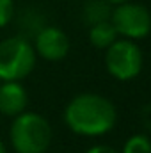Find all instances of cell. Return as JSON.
Listing matches in <instances>:
<instances>
[{
    "label": "cell",
    "mask_w": 151,
    "mask_h": 153,
    "mask_svg": "<svg viewBox=\"0 0 151 153\" xmlns=\"http://www.w3.org/2000/svg\"><path fill=\"white\" fill-rule=\"evenodd\" d=\"M121 153H151V139L146 134H135L126 139Z\"/></svg>",
    "instance_id": "8fae6325"
},
{
    "label": "cell",
    "mask_w": 151,
    "mask_h": 153,
    "mask_svg": "<svg viewBox=\"0 0 151 153\" xmlns=\"http://www.w3.org/2000/svg\"><path fill=\"white\" fill-rule=\"evenodd\" d=\"M112 7H115V5H121V4H126V2H132V0H107Z\"/></svg>",
    "instance_id": "5bb4252c"
},
{
    "label": "cell",
    "mask_w": 151,
    "mask_h": 153,
    "mask_svg": "<svg viewBox=\"0 0 151 153\" xmlns=\"http://www.w3.org/2000/svg\"><path fill=\"white\" fill-rule=\"evenodd\" d=\"M53 130L50 121L39 112L25 111L9 126V144L14 153H46L52 146Z\"/></svg>",
    "instance_id": "7a4b0ae2"
},
{
    "label": "cell",
    "mask_w": 151,
    "mask_h": 153,
    "mask_svg": "<svg viewBox=\"0 0 151 153\" xmlns=\"http://www.w3.org/2000/svg\"><path fill=\"white\" fill-rule=\"evenodd\" d=\"M85 153H121V152H117L115 148L107 146V144H94V146H91Z\"/></svg>",
    "instance_id": "4fadbf2b"
},
{
    "label": "cell",
    "mask_w": 151,
    "mask_h": 153,
    "mask_svg": "<svg viewBox=\"0 0 151 153\" xmlns=\"http://www.w3.org/2000/svg\"><path fill=\"white\" fill-rule=\"evenodd\" d=\"M14 2L13 0H0V29L7 27L14 18Z\"/></svg>",
    "instance_id": "7c38bea8"
},
{
    "label": "cell",
    "mask_w": 151,
    "mask_h": 153,
    "mask_svg": "<svg viewBox=\"0 0 151 153\" xmlns=\"http://www.w3.org/2000/svg\"><path fill=\"white\" fill-rule=\"evenodd\" d=\"M0 153H7V146H5V143L0 139Z\"/></svg>",
    "instance_id": "9a60e30c"
},
{
    "label": "cell",
    "mask_w": 151,
    "mask_h": 153,
    "mask_svg": "<svg viewBox=\"0 0 151 153\" xmlns=\"http://www.w3.org/2000/svg\"><path fill=\"white\" fill-rule=\"evenodd\" d=\"M110 14H112V5L107 0H87L82 9V18L89 27L110 20Z\"/></svg>",
    "instance_id": "30bf717a"
},
{
    "label": "cell",
    "mask_w": 151,
    "mask_h": 153,
    "mask_svg": "<svg viewBox=\"0 0 151 153\" xmlns=\"http://www.w3.org/2000/svg\"><path fill=\"white\" fill-rule=\"evenodd\" d=\"M62 119L64 125L76 135L101 137L115 126L117 109L103 94L80 93L64 107Z\"/></svg>",
    "instance_id": "6da1fadb"
},
{
    "label": "cell",
    "mask_w": 151,
    "mask_h": 153,
    "mask_svg": "<svg viewBox=\"0 0 151 153\" xmlns=\"http://www.w3.org/2000/svg\"><path fill=\"white\" fill-rule=\"evenodd\" d=\"M117 38L119 36H117L110 20L100 22V23L89 27V43L98 50H107Z\"/></svg>",
    "instance_id": "9c48e42d"
},
{
    "label": "cell",
    "mask_w": 151,
    "mask_h": 153,
    "mask_svg": "<svg viewBox=\"0 0 151 153\" xmlns=\"http://www.w3.org/2000/svg\"><path fill=\"white\" fill-rule=\"evenodd\" d=\"M32 45L36 55L48 62H59L66 59L71 48L68 34L55 25H44L32 39Z\"/></svg>",
    "instance_id": "8992f818"
},
{
    "label": "cell",
    "mask_w": 151,
    "mask_h": 153,
    "mask_svg": "<svg viewBox=\"0 0 151 153\" xmlns=\"http://www.w3.org/2000/svg\"><path fill=\"white\" fill-rule=\"evenodd\" d=\"M36 50L23 36H11L0 41V82H21L36 68Z\"/></svg>",
    "instance_id": "3957f363"
},
{
    "label": "cell",
    "mask_w": 151,
    "mask_h": 153,
    "mask_svg": "<svg viewBox=\"0 0 151 153\" xmlns=\"http://www.w3.org/2000/svg\"><path fill=\"white\" fill-rule=\"evenodd\" d=\"M144 55L141 46L132 39L117 38L105 50V68L115 80L126 82L141 75Z\"/></svg>",
    "instance_id": "277c9868"
},
{
    "label": "cell",
    "mask_w": 151,
    "mask_h": 153,
    "mask_svg": "<svg viewBox=\"0 0 151 153\" xmlns=\"http://www.w3.org/2000/svg\"><path fill=\"white\" fill-rule=\"evenodd\" d=\"M110 22L117 36L124 39H144L151 32V11L133 0L112 7Z\"/></svg>",
    "instance_id": "5b68a950"
},
{
    "label": "cell",
    "mask_w": 151,
    "mask_h": 153,
    "mask_svg": "<svg viewBox=\"0 0 151 153\" xmlns=\"http://www.w3.org/2000/svg\"><path fill=\"white\" fill-rule=\"evenodd\" d=\"M29 105V93L21 82H0V116L16 117L25 112Z\"/></svg>",
    "instance_id": "52a82bcc"
},
{
    "label": "cell",
    "mask_w": 151,
    "mask_h": 153,
    "mask_svg": "<svg viewBox=\"0 0 151 153\" xmlns=\"http://www.w3.org/2000/svg\"><path fill=\"white\" fill-rule=\"evenodd\" d=\"M16 22V29H18V36H23L27 39H34L36 34L46 25L44 23V16L34 7H25L23 11H20L18 14H14L13 18Z\"/></svg>",
    "instance_id": "ba28073f"
}]
</instances>
